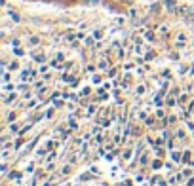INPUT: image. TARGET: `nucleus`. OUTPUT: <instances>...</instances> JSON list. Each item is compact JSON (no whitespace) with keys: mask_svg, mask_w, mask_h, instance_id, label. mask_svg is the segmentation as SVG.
Instances as JSON below:
<instances>
[{"mask_svg":"<svg viewBox=\"0 0 194 186\" xmlns=\"http://www.w3.org/2000/svg\"><path fill=\"white\" fill-rule=\"evenodd\" d=\"M38 42H40V38H38V36H31V38H29V44H31V46H36Z\"/></svg>","mask_w":194,"mask_h":186,"instance_id":"1","label":"nucleus"},{"mask_svg":"<svg viewBox=\"0 0 194 186\" xmlns=\"http://www.w3.org/2000/svg\"><path fill=\"white\" fill-rule=\"evenodd\" d=\"M166 8H169V10H173V8H175V4H173V0H166Z\"/></svg>","mask_w":194,"mask_h":186,"instance_id":"2","label":"nucleus"},{"mask_svg":"<svg viewBox=\"0 0 194 186\" xmlns=\"http://www.w3.org/2000/svg\"><path fill=\"white\" fill-rule=\"evenodd\" d=\"M10 17L14 19V21H19V15H17V14H14V12H10Z\"/></svg>","mask_w":194,"mask_h":186,"instance_id":"3","label":"nucleus"},{"mask_svg":"<svg viewBox=\"0 0 194 186\" xmlns=\"http://www.w3.org/2000/svg\"><path fill=\"white\" fill-rule=\"evenodd\" d=\"M86 44H88V46H93V44H95V40H93V38H88Z\"/></svg>","mask_w":194,"mask_h":186,"instance_id":"4","label":"nucleus"},{"mask_svg":"<svg viewBox=\"0 0 194 186\" xmlns=\"http://www.w3.org/2000/svg\"><path fill=\"white\" fill-rule=\"evenodd\" d=\"M99 68H107V61H101V63H99Z\"/></svg>","mask_w":194,"mask_h":186,"instance_id":"5","label":"nucleus"},{"mask_svg":"<svg viewBox=\"0 0 194 186\" xmlns=\"http://www.w3.org/2000/svg\"><path fill=\"white\" fill-rule=\"evenodd\" d=\"M86 2H97V0H86Z\"/></svg>","mask_w":194,"mask_h":186,"instance_id":"6","label":"nucleus"}]
</instances>
